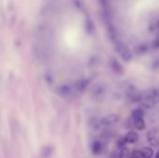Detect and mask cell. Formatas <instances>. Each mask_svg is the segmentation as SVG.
<instances>
[{
  "instance_id": "6",
  "label": "cell",
  "mask_w": 159,
  "mask_h": 158,
  "mask_svg": "<svg viewBox=\"0 0 159 158\" xmlns=\"http://www.w3.org/2000/svg\"><path fill=\"white\" fill-rule=\"evenodd\" d=\"M133 123H134V127L139 129V130H143L145 128V123L143 117H139V118H132Z\"/></svg>"
},
{
  "instance_id": "5",
  "label": "cell",
  "mask_w": 159,
  "mask_h": 158,
  "mask_svg": "<svg viewBox=\"0 0 159 158\" xmlns=\"http://www.w3.org/2000/svg\"><path fill=\"white\" fill-rule=\"evenodd\" d=\"M124 140L126 143H135L139 140V135L135 132H129L125 137Z\"/></svg>"
},
{
  "instance_id": "2",
  "label": "cell",
  "mask_w": 159,
  "mask_h": 158,
  "mask_svg": "<svg viewBox=\"0 0 159 158\" xmlns=\"http://www.w3.org/2000/svg\"><path fill=\"white\" fill-rule=\"evenodd\" d=\"M147 141L151 146H154V147L158 146V131L157 129H151L147 133Z\"/></svg>"
},
{
  "instance_id": "3",
  "label": "cell",
  "mask_w": 159,
  "mask_h": 158,
  "mask_svg": "<svg viewBox=\"0 0 159 158\" xmlns=\"http://www.w3.org/2000/svg\"><path fill=\"white\" fill-rule=\"evenodd\" d=\"M117 121H118V117L116 115H111L102 118L101 120V125L103 126L104 128H110L111 126L116 124Z\"/></svg>"
},
{
  "instance_id": "9",
  "label": "cell",
  "mask_w": 159,
  "mask_h": 158,
  "mask_svg": "<svg viewBox=\"0 0 159 158\" xmlns=\"http://www.w3.org/2000/svg\"><path fill=\"white\" fill-rule=\"evenodd\" d=\"M143 117V111L142 109H137L132 113V118H139Z\"/></svg>"
},
{
  "instance_id": "7",
  "label": "cell",
  "mask_w": 159,
  "mask_h": 158,
  "mask_svg": "<svg viewBox=\"0 0 159 158\" xmlns=\"http://www.w3.org/2000/svg\"><path fill=\"white\" fill-rule=\"evenodd\" d=\"M140 153H141L142 158H153L154 156V151L150 147H145V148L142 149V151Z\"/></svg>"
},
{
  "instance_id": "1",
  "label": "cell",
  "mask_w": 159,
  "mask_h": 158,
  "mask_svg": "<svg viewBox=\"0 0 159 158\" xmlns=\"http://www.w3.org/2000/svg\"><path fill=\"white\" fill-rule=\"evenodd\" d=\"M157 103V92L150 91L145 97L143 98V104L145 108H152Z\"/></svg>"
},
{
  "instance_id": "10",
  "label": "cell",
  "mask_w": 159,
  "mask_h": 158,
  "mask_svg": "<svg viewBox=\"0 0 159 158\" xmlns=\"http://www.w3.org/2000/svg\"><path fill=\"white\" fill-rule=\"evenodd\" d=\"M130 158H142L141 153L139 151H133L130 154Z\"/></svg>"
},
{
  "instance_id": "4",
  "label": "cell",
  "mask_w": 159,
  "mask_h": 158,
  "mask_svg": "<svg viewBox=\"0 0 159 158\" xmlns=\"http://www.w3.org/2000/svg\"><path fill=\"white\" fill-rule=\"evenodd\" d=\"M103 148H104V142L101 140L94 141L93 143L91 144V152L96 156L102 154V152L103 151Z\"/></svg>"
},
{
  "instance_id": "8",
  "label": "cell",
  "mask_w": 159,
  "mask_h": 158,
  "mask_svg": "<svg viewBox=\"0 0 159 158\" xmlns=\"http://www.w3.org/2000/svg\"><path fill=\"white\" fill-rule=\"evenodd\" d=\"M119 158H130V152H129V150L128 148L123 147L121 152H120Z\"/></svg>"
}]
</instances>
